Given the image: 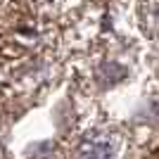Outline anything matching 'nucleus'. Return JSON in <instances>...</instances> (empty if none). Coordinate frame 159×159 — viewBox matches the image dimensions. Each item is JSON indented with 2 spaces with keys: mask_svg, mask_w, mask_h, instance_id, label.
<instances>
[{
  "mask_svg": "<svg viewBox=\"0 0 159 159\" xmlns=\"http://www.w3.org/2000/svg\"><path fill=\"white\" fill-rule=\"evenodd\" d=\"M119 150L112 135L105 131H90L74 145L71 159H116Z\"/></svg>",
  "mask_w": 159,
  "mask_h": 159,
  "instance_id": "f257e3e1",
  "label": "nucleus"
},
{
  "mask_svg": "<svg viewBox=\"0 0 159 159\" xmlns=\"http://www.w3.org/2000/svg\"><path fill=\"white\" fill-rule=\"evenodd\" d=\"M33 2H38V5H52L55 0H33Z\"/></svg>",
  "mask_w": 159,
  "mask_h": 159,
  "instance_id": "20e7f679",
  "label": "nucleus"
},
{
  "mask_svg": "<svg viewBox=\"0 0 159 159\" xmlns=\"http://www.w3.org/2000/svg\"><path fill=\"white\" fill-rule=\"evenodd\" d=\"M135 17L147 38L159 40V0H140Z\"/></svg>",
  "mask_w": 159,
  "mask_h": 159,
  "instance_id": "f03ea898",
  "label": "nucleus"
},
{
  "mask_svg": "<svg viewBox=\"0 0 159 159\" xmlns=\"http://www.w3.org/2000/svg\"><path fill=\"white\" fill-rule=\"evenodd\" d=\"M95 79L100 86H114L116 81L124 79V66L116 62H100L95 69Z\"/></svg>",
  "mask_w": 159,
  "mask_h": 159,
  "instance_id": "7ed1b4c3",
  "label": "nucleus"
}]
</instances>
